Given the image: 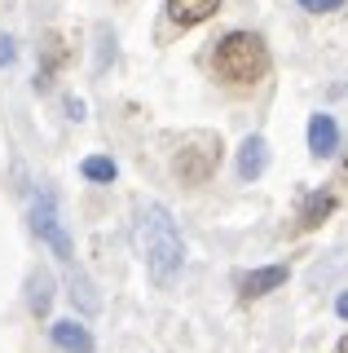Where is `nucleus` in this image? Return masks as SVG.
Instances as JSON below:
<instances>
[{
    "instance_id": "obj_18",
    "label": "nucleus",
    "mask_w": 348,
    "mask_h": 353,
    "mask_svg": "<svg viewBox=\"0 0 348 353\" xmlns=\"http://www.w3.org/2000/svg\"><path fill=\"white\" fill-rule=\"evenodd\" d=\"M335 314H340L344 323H348V292H340V296H335Z\"/></svg>"
},
{
    "instance_id": "obj_16",
    "label": "nucleus",
    "mask_w": 348,
    "mask_h": 353,
    "mask_svg": "<svg viewBox=\"0 0 348 353\" xmlns=\"http://www.w3.org/2000/svg\"><path fill=\"white\" fill-rule=\"evenodd\" d=\"M14 58H18V40L9 31H0V66H14Z\"/></svg>"
},
{
    "instance_id": "obj_3",
    "label": "nucleus",
    "mask_w": 348,
    "mask_h": 353,
    "mask_svg": "<svg viewBox=\"0 0 348 353\" xmlns=\"http://www.w3.org/2000/svg\"><path fill=\"white\" fill-rule=\"evenodd\" d=\"M216 168H221V137L216 132H186L177 146V159H172V172L186 185H203L212 181Z\"/></svg>"
},
{
    "instance_id": "obj_5",
    "label": "nucleus",
    "mask_w": 348,
    "mask_h": 353,
    "mask_svg": "<svg viewBox=\"0 0 348 353\" xmlns=\"http://www.w3.org/2000/svg\"><path fill=\"white\" fill-rule=\"evenodd\" d=\"M304 137H309V154H318V159H331V154H340V124H335V115H309V128H304Z\"/></svg>"
},
{
    "instance_id": "obj_19",
    "label": "nucleus",
    "mask_w": 348,
    "mask_h": 353,
    "mask_svg": "<svg viewBox=\"0 0 348 353\" xmlns=\"http://www.w3.org/2000/svg\"><path fill=\"white\" fill-rule=\"evenodd\" d=\"M340 353H348V336H340Z\"/></svg>"
},
{
    "instance_id": "obj_1",
    "label": "nucleus",
    "mask_w": 348,
    "mask_h": 353,
    "mask_svg": "<svg viewBox=\"0 0 348 353\" xmlns=\"http://www.w3.org/2000/svg\"><path fill=\"white\" fill-rule=\"evenodd\" d=\"M133 248L137 256L146 261V274L155 287H172L186 265V239H181V225L159 199H146L137 203L133 216Z\"/></svg>"
},
{
    "instance_id": "obj_13",
    "label": "nucleus",
    "mask_w": 348,
    "mask_h": 353,
    "mask_svg": "<svg viewBox=\"0 0 348 353\" xmlns=\"http://www.w3.org/2000/svg\"><path fill=\"white\" fill-rule=\"evenodd\" d=\"M27 305H31V314H36V318L49 314V305H53V279H49L45 270H36L27 279Z\"/></svg>"
},
{
    "instance_id": "obj_15",
    "label": "nucleus",
    "mask_w": 348,
    "mask_h": 353,
    "mask_svg": "<svg viewBox=\"0 0 348 353\" xmlns=\"http://www.w3.org/2000/svg\"><path fill=\"white\" fill-rule=\"evenodd\" d=\"M296 5L309 14H335V9H344V0H296Z\"/></svg>"
},
{
    "instance_id": "obj_17",
    "label": "nucleus",
    "mask_w": 348,
    "mask_h": 353,
    "mask_svg": "<svg viewBox=\"0 0 348 353\" xmlns=\"http://www.w3.org/2000/svg\"><path fill=\"white\" fill-rule=\"evenodd\" d=\"M67 115L71 119H84V102H80V97H67Z\"/></svg>"
},
{
    "instance_id": "obj_12",
    "label": "nucleus",
    "mask_w": 348,
    "mask_h": 353,
    "mask_svg": "<svg viewBox=\"0 0 348 353\" xmlns=\"http://www.w3.org/2000/svg\"><path fill=\"white\" fill-rule=\"evenodd\" d=\"M40 49H45V66H40L36 71V88H49L53 84V75H58V66L67 62V49H62V36H45V44H40Z\"/></svg>"
},
{
    "instance_id": "obj_8",
    "label": "nucleus",
    "mask_w": 348,
    "mask_h": 353,
    "mask_svg": "<svg viewBox=\"0 0 348 353\" xmlns=\"http://www.w3.org/2000/svg\"><path fill=\"white\" fill-rule=\"evenodd\" d=\"M265 168H269V141L247 137L243 146H238V176H243V181H256V176H265Z\"/></svg>"
},
{
    "instance_id": "obj_4",
    "label": "nucleus",
    "mask_w": 348,
    "mask_h": 353,
    "mask_svg": "<svg viewBox=\"0 0 348 353\" xmlns=\"http://www.w3.org/2000/svg\"><path fill=\"white\" fill-rule=\"evenodd\" d=\"M31 230H36L40 243H49L58 261H75L71 234H67V225H62V212H58V199H53L49 190H40L36 203H31Z\"/></svg>"
},
{
    "instance_id": "obj_7",
    "label": "nucleus",
    "mask_w": 348,
    "mask_h": 353,
    "mask_svg": "<svg viewBox=\"0 0 348 353\" xmlns=\"http://www.w3.org/2000/svg\"><path fill=\"white\" fill-rule=\"evenodd\" d=\"M49 340L58 345V353H93V331L84 323H75V318H62V323L49 327Z\"/></svg>"
},
{
    "instance_id": "obj_6",
    "label": "nucleus",
    "mask_w": 348,
    "mask_h": 353,
    "mask_svg": "<svg viewBox=\"0 0 348 353\" xmlns=\"http://www.w3.org/2000/svg\"><path fill=\"white\" fill-rule=\"evenodd\" d=\"M287 279H291L287 265H265V270H252V274H243V279H238V296H243V301H256V296L278 292Z\"/></svg>"
},
{
    "instance_id": "obj_2",
    "label": "nucleus",
    "mask_w": 348,
    "mask_h": 353,
    "mask_svg": "<svg viewBox=\"0 0 348 353\" xmlns=\"http://www.w3.org/2000/svg\"><path fill=\"white\" fill-rule=\"evenodd\" d=\"M212 66L225 84H256L269 71V49L256 31H230L225 40H216Z\"/></svg>"
},
{
    "instance_id": "obj_11",
    "label": "nucleus",
    "mask_w": 348,
    "mask_h": 353,
    "mask_svg": "<svg viewBox=\"0 0 348 353\" xmlns=\"http://www.w3.org/2000/svg\"><path fill=\"white\" fill-rule=\"evenodd\" d=\"M62 265H67V270H71V274H67V283H71V301L80 305L84 314H97V309H102V296H97V287H93L89 279H84V274L75 270L71 261H62Z\"/></svg>"
},
{
    "instance_id": "obj_10",
    "label": "nucleus",
    "mask_w": 348,
    "mask_h": 353,
    "mask_svg": "<svg viewBox=\"0 0 348 353\" xmlns=\"http://www.w3.org/2000/svg\"><path fill=\"white\" fill-rule=\"evenodd\" d=\"M335 203H340V199H335L331 190H318V194H309V199L300 203V230H313V225H322V221L335 212Z\"/></svg>"
},
{
    "instance_id": "obj_14",
    "label": "nucleus",
    "mask_w": 348,
    "mask_h": 353,
    "mask_svg": "<svg viewBox=\"0 0 348 353\" xmlns=\"http://www.w3.org/2000/svg\"><path fill=\"white\" fill-rule=\"evenodd\" d=\"M80 172L89 176V181H102V185H111L115 176H119V168H115V159H111V154H89V159L80 163Z\"/></svg>"
},
{
    "instance_id": "obj_9",
    "label": "nucleus",
    "mask_w": 348,
    "mask_h": 353,
    "mask_svg": "<svg viewBox=\"0 0 348 353\" xmlns=\"http://www.w3.org/2000/svg\"><path fill=\"white\" fill-rule=\"evenodd\" d=\"M163 9H168V18L177 27H199V22H208L221 9V0H168Z\"/></svg>"
}]
</instances>
